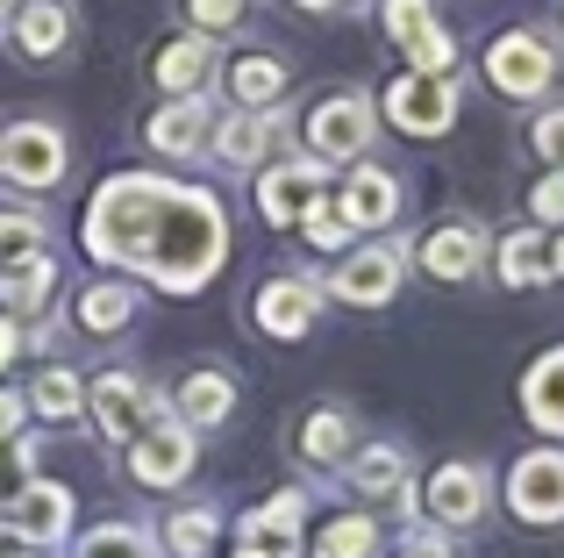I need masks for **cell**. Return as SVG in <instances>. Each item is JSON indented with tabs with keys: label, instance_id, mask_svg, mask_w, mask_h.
<instances>
[{
	"label": "cell",
	"instance_id": "6da1fadb",
	"mask_svg": "<svg viewBox=\"0 0 564 558\" xmlns=\"http://www.w3.org/2000/svg\"><path fill=\"white\" fill-rule=\"evenodd\" d=\"M86 251L122 272H143L172 293L207 287V272L229 258V223L221 201L200 186H172L151 172H122L86 201Z\"/></svg>",
	"mask_w": 564,
	"mask_h": 558
},
{
	"label": "cell",
	"instance_id": "7a4b0ae2",
	"mask_svg": "<svg viewBox=\"0 0 564 558\" xmlns=\"http://www.w3.org/2000/svg\"><path fill=\"white\" fill-rule=\"evenodd\" d=\"M486 79H494L508 100H536L543 86L557 79V51H551V36H536V29H508V36L486 51Z\"/></svg>",
	"mask_w": 564,
	"mask_h": 558
},
{
	"label": "cell",
	"instance_id": "3957f363",
	"mask_svg": "<svg viewBox=\"0 0 564 558\" xmlns=\"http://www.w3.org/2000/svg\"><path fill=\"white\" fill-rule=\"evenodd\" d=\"M386 29H393V43L408 51L414 72H443V79H451L457 43H451V29L436 22V8H429V0H386Z\"/></svg>",
	"mask_w": 564,
	"mask_h": 558
},
{
	"label": "cell",
	"instance_id": "277c9868",
	"mask_svg": "<svg viewBox=\"0 0 564 558\" xmlns=\"http://www.w3.org/2000/svg\"><path fill=\"white\" fill-rule=\"evenodd\" d=\"M386 115H393L408 137H443L457 122V86L443 72H408V79L386 94Z\"/></svg>",
	"mask_w": 564,
	"mask_h": 558
},
{
	"label": "cell",
	"instance_id": "5b68a950",
	"mask_svg": "<svg viewBox=\"0 0 564 558\" xmlns=\"http://www.w3.org/2000/svg\"><path fill=\"white\" fill-rule=\"evenodd\" d=\"M0 172L14 186H57L65 180V137L51 122H14L0 137Z\"/></svg>",
	"mask_w": 564,
	"mask_h": 558
},
{
	"label": "cell",
	"instance_id": "8992f818",
	"mask_svg": "<svg viewBox=\"0 0 564 558\" xmlns=\"http://www.w3.org/2000/svg\"><path fill=\"white\" fill-rule=\"evenodd\" d=\"M372 129L379 122H372V100L365 94H329L307 115V143H315V158H329V165L336 158H358L365 143H372Z\"/></svg>",
	"mask_w": 564,
	"mask_h": 558
},
{
	"label": "cell",
	"instance_id": "52a82bcc",
	"mask_svg": "<svg viewBox=\"0 0 564 558\" xmlns=\"http://www.w3.org/2000/svg\"><path fill=\"white\" fill-rule=\"evenodd\" d=\"M322 186H329V165L322 158H301V165H272L258 180V208L264 223H307V208H322Z\"/></svg>",
	"mask_w": 564,
	"mask_h": 558
},
{
	"label": "cell",
	"instance_id": "ba28073f",
	"mask_svg": "<svg viewBox=\"0 0 564 558\" xmlns=\"http://www.w3.org/2000/svg\"><path fill=\"white\" fill-rule=\"evenodd\" d=\"M94 416H100V430H108L115 444H137V437L158 422V401H151V387H143L137 373H100L94 379Z\"/></svg>",
	"mask_w": 564,
	"mask_h": 558
},
{
	"label": "cell",
	"instance_id": "9c48e42d",
	"mask_svg": "<svg viewBox=\"0 0 564 558\" xmlns=\"http://www.w3.org/2000/svg\"><path fill=\"white\" fill-rule=\"evenodd\" d=\"M508 502L522 523H557L564 516V451H529L508 480Z\"/></svg>",
	"mask_w": 564,
	"mask_h": 558
},
{
	"label": "cell",
	"instance_id": "30bf717a",
	"mask_svg": "<svg viewBox=\"0 0 564 558\" xmlns=\"http://www.w3.org/2000/svg\"><path fill=\"white\" fill-rule=\"evenodd\" d=\"M129 473H137L143 487H180L193 473V430H172V422L158 416L151 430L129 444Z\"/></svg>",
	"mask_w": 564,
	"mask_h": 558
},
{
	"label": "cell",
	"instance_id": "8fae6325",
	"mask_svg": "<svg viewBox=\"0 0 564 558\" xmlns=\"http://www.w3.org/2000/svg\"><path fill=\"white\" fill-rule=\"evenodd\" d=\"M8 530L22 537V545H57V537L72 530V494L57 487V480H36V487H22L8 502Z\"/></svg>",
	"mask_w": 564,
	"mask_h": 558
},
{
	"label": "cell",
	"instance_id": "7c38bea8",
	"mask_svg": "<svg viewBox=\"0 0 564 558\" xmlns=\"http://www.w3.org/2000/svg\"><path fill=\"white\" fill-rule=\"evenodd\" d=\"M8 36L29 65H43V57H57L72 43V8L65 0H22V8L8 14Z\"/></svg>",
	"mask_w": 564,
	"mask_h": 558
},
{
	"label": "cell",
	"instance_id": "4fadbf2b",
	"mask_svg": "<svg viewBox=\"0 0 564 558\" xmlns=\"http://www.w3.org/2000/svg\"><path fill=\"white\" fill-rule=\"evenodd\" d=\"M429 516H436L443 530H471V523L486 516V473L479 465H443V473L429 480Z\"/></svg>",
	"mask_w": 564,
	"mask_h": 558
},
{
	"label": "cell",
	"instance_id": "5bb4252c",
	"mask_svg": "<svg viewBox=\"0 0 564 558\" xmlns=\"http://www.w3.org/2000/svg\"><path fill=\"white\" fill-rule=\"evenodd\" d=\"M393 287H400V251L393 244H372V251L344 258V272H336V293H344V301H365V308L393 301Z\"/></svg>",
	"mask_w": 564,
	"mask_h": 558
},
{
	"label": "cell",
	"instance_id": "9a60e30c",
	"mask_svg": "<svg viewBox=\"0 0 564 558\" xmlns=\"http://www.w3.org/2000/svg\"><path fill=\"white\" fill-rule=\"evenodd\" d=\"M143 137H151L165 158H193V151L207 143V100H200V94L165 100V108L151 115V129H143Z\"/></svg>",
	"mask_w": 564,
	"mask_h": 558
},
{
	"label": "cell",
	"instance_id": "2e32d148",
	"mask_svg": "<svg viewBox=\"0 0 564 558\" xmlns=\"http://www.w3.org/2000/svg\"><path fill=\"white\" fill-rule=\"evenodd\" d=\"M315 308H322L315 279H272V287L258 293V322L272 336H301L307 322H315Z\"/></svg>",
	"mask_w": 564,
	"mask_h": 558
},
{
	"label": "cell",
	"instance_id": "e0dca14e",
	"mask_svg": "<svg viewBox=\"0 0 564 558\" xmlns=\"http://www.w3.org/2000/svg\"><path fill=\"white\" fill-rule=\"evenodd\" d=\"M151 72H158V86H172V94H200V86L215 79V36H200V29H193V36L165 43Z\"/></svg>",
	"mask_w": 564,
	"mask_h": 558
},
{
	"label": "cell",
	"instance_id": "ac0fdd59",
	"mask_svg": "<svg viewBox=\"0 0 564 558\" xmlns=\"http://www.w3.org/2000/svg\"><path fill=\"white\" fill-rule=\"evenodd\" d=\"M243 537H250V551H264V558H293V545H301V494H272L264 508H250Z\"/></svg>",
	"mask_w": 564,
	"mask_h": 558
},
{
	"label": "cell",
	"instance_id": "d6986e66",
	"mask_svg": "<svg viewBox=\"0 0 564 558\" xmlns=\"http://www.w3.org/2000/svg\"><path fill=\"white\" fill-rule=\"evenodd\" d=\"M479 258H486V229H471V223H451V229H436V237L422 244V266L436 279H471Z\"/></svg>",
	"mask_w": 564,
	"mask_h": 558
},
{
	"label": "cell",
	"instance_id": "ffe728a7",
	"mask_svg": "<svg viewBox=\"0 0 564 558\" xmlns=\"http://www.w3.org/2000/svg\"><path fill=\"white\" fill-rule=\"evenodd\" d=\"M522 401H529V422H536V430L564 437V344H557V351H543V358H536V373H529Z\"/></svg>",
	"mask_w": 564,
	"mask_h": 558
},
{
	"label": "cell",
	"instance_id": "44dd1931",
	"mask_svg": "<svg viewBox=\"0 0 564 558\" xmlns=\"http://www.w3.org/2000/svg\"><path fill=\"white\" fill-rule=\"evenodd\" d=\"M393 208H400V186L386 180V172H358V180L344 186V208H336V215H344L350 229H386Z\"/></svg>",
	"mask_w": 564,
	"mask_h": 558
},
{
	"label": "cell",
	"instance_id": "7402d4cb",
	"mask_svg": "<svg viewBox=\"0 0 564 558\" xmlns=\"http://www.w3.org/2000/svg\"><path fill=\"white\" fill-rule=\"evenodd\" d=\"M272 137H279V108H243L236 122H221L215 151L229 158V165H258V158L272 151Z\"/></svg>",
	"mask_w": 564,
	"mask_h": 558
},
{
	"label": "cell",
	"instance_id": "603a6c76",
	"mask_svg": "<svg viewBox=\"0 0 564 558\" xmlns=\"http://www.w3.org/2000/svg\"><path fill=\"white\" fill-rule=\"evenodd\" d=\"M551 272H557V244L543 237V229H522V237L500 244V279H508V287H536V279H551Z\"/></svg>",
	"mask_w": 564,
	"mask_h": 558
},
{
	"label": "cell",
	"instance_id": "cb8c5ba5",
	"mask_svg": "<svg viewBox=\"0 0 564 558\" xmlns=\"http://www.w3.org/2000/svg\"><path fill=\"white\" fill-rule=\"evenodd\" d=\"M229 408H236V387H229L221 373H193L186 387H180L186 430H215V422H229Z\"/></svg>",
	"mask_w": 564,
	"mask_h": 558
},
{
	"label": "cell",
	"instance_id": "d4e9b609",
	"mask_svg": "<svg viewBox=\"0 0 564 558\" xmlns=\"http://www.w3.org/2000/svg\"><path fill=\"white\" fill-rule=\"evenodd\" d=\"M51 287H57V266H51V251L22 258V266H0V301H8L14 315L43 308V301H51Z\"/></svg>",
	"mask_w": 564,
	"mask_h": 558
},
{
	"label": "cell",
	"instance_id": "484cf974",
	"mask_svg": "<svg viewBox=\"0 0 564 558\" xmlns=\"http://www.w3.org/2000/svg\"><path fill=\"white\" fill-rule=\"evenodd\" d=\"M229 94L243 100V108H272V100L286 94V65H279V57H243V65L229 72Z\"/></svg>",
	"mask_w": 564,
	"mask_h": 558
},
{
	"label": "cell",
	"instance_id": "4316f807",
	"mask_svg": "<svg viewBox=\"0 0 564 558\" xmlns=\"http://www.w3.org/2000/svg\"><path fill=\"white\" fill-rule=\"evenodd\" d=\"M301 451H307L315 465H344V459H350V416L315 408V416H307V430H301Z\"/></svg>",
	"mask_w": 564,
	"mask_h": 558
},
{
	"label": "cell",
	"instance_id": "83f0119b",
	"mask_svg": "<svg viewBox=\"0 0 564 558\" xmlns=\"http://www.w3.org/2000/svg\"><path fill=\"white\" fill-rule=\"evenodd\" d=\"M129 315H137V293H129V287H86V293H79V322H86L94 336L122 330Z\"/></svg>",
	"mask_w": 564,
	"mask_h": 558
},
{
	"label": "cell",
	"instance_id": "f1b7e54d",
	"mask_svg": "<svg viewBox=\"0 0 564 558\" xmlns=\"http://www.w3.org/2000/svg\"><path fill=\"white\" fill-rule=\"evenodd\" d=\"M372 551H379L372 516H336L329 530L315 537V558H372Z\"/></svg>",
	"mask_w": 564,
	"mask_h": 558
},
{
	"label": "cell",
	"instance_id": "f546056e",
	"mask_svg": "<svg viewBox=\"0 0 564 558\" xmlns=\"http://www.w3.org/2000/svg\"><path fill=\"white\" fill-rule=\"evenodd\" d=\"M350 480H358L365 494H386V502H400V487H408V459H400V451H365L358 465H350Z\"/></svg>",
	"mask_w": 564,
	"mask_h": 558
},
{
	"label": "cell",
	"instance_id": "4dcf8cb0",
	"mask_svg": "<svg viewBox=\"0 0 564 558\" xmlns=\"http://www.w3.org/2000/svg\"><path fill=\"white\" fill-rule=\"evenodd\" d=\"M79 558H151V537L129 530V523H108V530H94L79 545Z\"/></svg>",
	"mask_w": 564,
	"mask_h": 558
},
{
	"label": "cell",
	"instance_id": "1f68e13d",
	"mask_svg": "<svg viewBox=\"0 0 564 558\" xmlns=\"http://www.w3.org/2000/svg\"><path fill=\"white\" fill-rule=\"evenodd\" d=\"M43 251V223L36 215H0V266H22Z\"/></svg>",
	"mask_w": 564,
	"mask_h": 558
},
{
	"label": "cell",
	"instance_id": "d6a6232c",
	"mask_svg": "<svg viewBox=\"0 0 564 558\" xmlns=\"http://www.w3.org/2000/svg\"><path fill=\"white\" fill-rule=\"evenodd\" d=\"M36 408H43V416H57V422L79 416V379H72L65 365H51V373L36 379Z\"/></svg>",
	"mask_w": 564,
	"mask_h": 558
},
{
	"label": "cell",
	"instance_id": "836d02e7",
	"mask_svg": "<svg viewBox=\"0 0 564 558\" xmlns=\"http://www.w3.org/2000/svg\"><path fill=\"white\" fill-rule=\"evenodd\" d=\"M165 545L180 551V558H200L207 545H215V516H180V523H172V537H165Z\"/></svg>",
	"mask_w": 564,
	"mask_h": 558
},
{
	"label": "cell",
	"instance_id": "e575fe53",
	"mask_svg": "<svg viewBox=\"0 0 564 558\" xmlns=\"http://www.w3.org/2000/svg\"><path fill=\"white\" fill-rule=\"evenodd\" d=\"M186 14H193V29H200V36H215V29L243 22V0H186Z\"/></svg>",
	"mask_w": 564,
	"mask_h": 558
},
{
	"label": "cell",
	"instance_id": "d590c367",
	"mask_svg": "<svg viewBox=\"0 0 564 558\" xmlns=\"http://www.w3.org/2000/svg\"><path fill=\"white\" fill-rule=\"evenodd\" d=\"M344 237H350V223H344V215H329V208H307V244H315V251H336Z\"/></svg>",
	"mask_w": 564,
	"mask_h": 558
},
{
	"label": "cell",
	"instance_id": "8d00e7d4",
	"mask_svg": "<svg viewBox=\"0 0 564 558\" xmlns=\"http://www.w3.org/2000/svg\"><path fill=\"white\" fill-rule=\"evenodd\" d=\"M529 215H543V223H564V172H551V180L529 194Z\"/></svg>",
	"mask_w": 564,
	"mask_h": 558
},
{
	"label": "cell",
	"instance_id": "74e56055",
	"mask_svg": "<svg viewBox=\"0 0 564 558\" xmlns=\"http://www.w3.org/2000/svg\"><path fill=\"white\" fill-rule=\"evenodd\" d=\"M536 151L551 158V165H564V108H557V115H543V122H536Z\"/></svg>",
	"mask_w": 564,
	"mask_h": 558
},
{
	"label": "cell",
	"instance_id": "f35d334b",
	"mask_svg": "<svg viewBox=\"0 0 564 558\" xmlns=\"http://www.w3.org/2000/svg\"><path fill=\"white\" fill-rule=\"evenodd\" d=\"M14 430H22V401H14V394H0V444H8Z\"/></svg>",
	"mask_w": 564,
	"mask_h": 558
},
{
	"label": "cell",
	"instance_id": "ab89813d",
	"mask_svg": "<svg viewBox=\"0 0 564 558\" xmlns=\"http://www.w3.org/2000/svg\"><path fill=\"white\" fill-rule=\"evenodd\" d=\"M400 558H451V551H443V545H436V537H414V545H408V551H400Z\"/></svg>",
	"mask_w": 564,
	"mask_h": 558
},
{
	"label": "cell",
	"instance_id": "60d3db41",
	"mask_svg": "<svg viewBox=\"0 0 564 558\" xmlns=\"http://www.w3.org/2000/svg\"><path fill=\"white\" fill-rule=\"evenodd\" d=\"M14 358V322H0V365Z\"/></svg>",
	"mask_w": 564,
	"mask_h": 558
},
{
	"label": "cell",
	"instance_id": "b9f144b4",
	"mask_svg": "<svg viewBox=\"0 0 564 558\" xmlns=\"http://www.w3.org/2000/svg\"><path fill=\"white\" fill-rule=\"evenodd\" d=\"M22 551H29V545H22V537H14V545H0V558H22Z\"/></svg>",
	"mask_w": 564,
	"mask_h": 558
},
{
	"label": "cell",
	"instance_id": "7bdbcfd3",
	"mask_svg": "<svg viewBox=\"0 0 564 558\" xmlns=\"http://www.w3.org/2000/svg\"><path fill=\"white\" fill-rule=\"evenodd\" d=\"M301 8H350V0H301Z\"/></svg>",
	"mask_w": 564,
	"mask_h": 558
},
{
	"label": "cell",
	"instance_id": "ee69618b",
	"mask_svg": "<svg viewBox=\"0 0 564 558\" xmlns=\"http://www.w3.org/2000/svg\"><path fill=\"white\" fill-rule=\"evenodd\" d=\"M14 8H22V0H0V22H8V14H14Z\"/></svg>",
	"mask_w": 564,
	"mask_h": 558
},
{
	"label": "cell",
	"instance_id": "f6af8a7d",
	"mask_svg": "<svg viewBox=\"0 0 564 558\" xmlns=\"http://www.w3.org/2000/svg\"><path fill=\"white\" fill-rule=\"evenodd\" d=\"M557 272H564V244H557Z\"/></svg>",
	"mask_w": 564,
	"mask_h": 558
},
{
	"label": "cell",
	"instance_id": "bcb514c9",
	"mask_svg": "<svg viewBox=\"0 0 564 558\" xmlns=\"http://www.w3.org/2000/svg\"><path fill=\"white\" fill-rule=\"evenodd\" d=\"M243 558H264V551H243Z\"/></svg>",
	"mask_w": 564,
	"mask_h": 558
}]
</instances>
